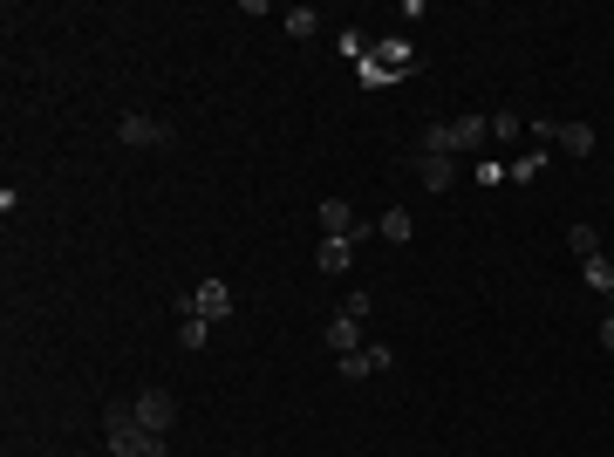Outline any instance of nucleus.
Returning <instances> with one entry per match:
<instances>
[{
	"label": "nucleus",
	"instance_id": "nucleus-4",
	"mask_svg": "<svg viewBox=\"0 0 614 457\" xmlns=\"http://www.w3.org/2000/svg\"><path fill=\"white\" fill-rule=\"evenodd\" d=\"M342 362V382H369V376H383V369H396V348H355V355H335Z\"/></svg>",
	"mask_w": 614,
	"mask_h": 457
},
{
	"label": "nucleus",
	"instance_id": "nucleus-5",
	"mask_svg": "<svg viewBox=\"0 0 614 457\" xmlns=\"http://www.w3.org/2000/svg\"><path fill=\"white\" fill-rule=\"evenodd\" d=\"M492 144V116H451V157H471Z\"/></svg>",
	"mask_w": 614,
	"mask_h": 457
},
{
	"label": "nucleus",
	"instance_id": "nucleus-19",
	"mask_svg": "<svg viewBox=\"0 0 614 457\" xmlns=\"http://www.w3.org/2000/svg\"><path fill=\"white\" fill-rule=\"evenodd\" d=\"M314 28H321V14H314V7H287V35H294V41H307Z\"/></svg>",
	"mask_w": 614,
	"mask_h": 457
},
{
	"label": "nucleus",
	"instance_id": "nucleus-12",
	"mask_svg": "<svg viewBox=\"0 0 614 457\" xmlns=\"http://www.w3.org/2000/svg\"><path fill=\"white\" fill-rule=\"evenodd\" d=\"M410 232H417V226H410V212H403V205H389L383 219H376V239H389V246H410Z\"/></svg>",
	"mask_w": 614,
	"mask_h": 457
},
{
	"label": "nucleus",
	"instance_id": "nucleus-10",
	"mask_svg": "<svg viewBox=\"0 0 614 457\" xmlns=\"http://www.w3.org/2000/svg\"><path fill=\"white\" fill-rule=\"evenodd\" d=\"M553 151H567V157H594V123H560V130H553Z\"/></svg>",
	"mask_w": 614,
	"mask_h": 457
},
{
	"label": "nucleus",
	"instance_id": "nucleus-23",
	"mask_svg": "<svg viewBox=\"0 0 614 457\" xmlns=\"http://www.w3.org/2000/svg\"><path fill=\"white\" fill-rule=\"evenodd\" d=\"M157 457H164V451H157Z\"/></svg>",
	"mask_w": 614,
	"mask_h": 457
},
{
	"label": "nucleus",
	"instance_id": "nucleus-1",
	"mask_svg": "<svg viewBox=\"0 0 614 457\" xmlns=\"http://www.w3.org/2000/svg\"><path fill=\"white\" fill-rule=\"evenodd\" d=\"M103 444H110V457H157L164 451V437H151L137 423V403H110L103 410Z\"/></svg>",
	"mask_w": 614,
	"mask_h": 457
},
{
	"label": "nucleus",
	"instance_id": "nucleus-11",
	"mask_svg": "<svg viewBox=\"0 0 614 457\" xmlns=\"http://www.w3.org/2000/svg\"><path fill=\"white\" fill-rule=\"evenodd\" d=\"M314 267H321V273H348V267H355V239H321Z\"/></svg>",
	"mask_w": 614,
	"mask_h": 457
},
{
	"label": "nucleus",
	"instance_id": "nucleus-2",
	"mask_svg": "<svg viewBox=\"0 0 614 457\" xmlns=\"http://www.w3.org/2000/svg\"><path fill=\"white\" fill-rule=\"evenodd\" d=\"M178 314H205V321H226V314H232V287H226V280H198L192 294H178Z\"/></svg>",
	"mask_w": 614,
	"mask_h": 457
},
{
	"label": "nucleus",
	"instance_id": "nucleus-20",
	"mask_svg": "<svg viewBox=\"0 0 614 457\" xmlns=\"http://www.w3.org/2000/svg\"><path fill=\"white\" fill-rule=\"evenodd\" d=\"M492 137H499V144H519V137H526V123H519L512 110H499V116H492Z\"/></svg>",
	"mask_w": 614,
	"mask_h": 457
},
{
	"label": "nucleus",
	"instance_id": "nucleus-17",
	"mask_svg": "<svg viewBox=\"0 0 614 457\" xmlns=\"http://www.w3.org/2000/svg\"><path fill=\"white\" fill-rule=\"evenodd\" d=\"M580 280H587L594 294H614V260H580Z\"/></svg>",
	"mask_w": 614,
	"mask_h": 457
},
{
	"label": "nucleus",
	"instance_id": "nucleus-18",
	"mask_svg": "<svg viewBox=\"0 0 614 457\" xmlns=\"http://www.w3.org/2000/svg\"><path fill=\"white\" fill-rule=\"evenodd\" d=\"M205 335H212L205 314H178V342H185V348H205Z\"/></svg>",
	"mask_w": 614,
	"mask_h": 457
},
{
	"label": "nucleus",
	"instance_id": "nucleus-14",
	"mask_svg": "<svg viewBox=\"0 0 614 457\" xmlns=\"http://www.w3.org/2000/svg\"><path fill=\"white\" fill-rule=\"evenodd\" d=\"M567 246H574V260H601V232L587 226V219H580V226H567Z\"/></svg>",
	"mask_w": 614,
	"mask_h": 457
},
{
	"label": "nucleus",
	"instance_id": "nucleus-3",
	"mask_svg": "<svg viewBox=\"0 0 614 457\" xmlns=\"http://www.w3.org/2000/svg\"><path fill=\"white\" fill-rule=\"evenodd\" d=\"M130 403H137V423H144L151 437H164V430L178 423V396H171V389H144V396H130Z\"/></svg>",
	"mask_w": 614,
	"mask_h": 457
},
{
	"label": "nucleus",
	"instance_id": "nucleus-9",
	"mask_svg": "<svg viewBox=\"0 0 614 457\" xmlns=\"http://www.w3.org/2000/svg\"><path fill=\"white\" fill-rule=\"evenodd\" d=\"M355 226H362V219H355L348 198H321V232H328V239H355Z\"/></svg>",
	"mask_w": 614,
	"mask_h": 457
},
{
	"label": "nucleus",
	"instance_id": "nucleus-21",
	"mask_svg": "<svg viewBox=\"0 0 614 457\" xmlns=\"http://www.w3.org/2000/svg\"><path fill=\"white\" fill-rule=\"evenodd\" d=\"M342 314H348V321H369L376 301H369V294H342Z\"/></svg>",
	"mask_w": 614,
	"mask_h": 457
},
{
	"label": "nucleus",
	"instance_id": "nucleus-8",
	"mask_svg": "<svg viewBox=\"0 0 614 457\" xmlns=\"http://www.w3.org/2000/svg\"><path fill=\"white\" fill-rule=\"evenodd\" d=\"M410 171L423 178V191H451L458 185V157H417L410 151Z\"/></svg>",
	"mask_w": 614,
	"mask_h": 457
},
{
	"label": "nucleus",
	"instance_id": "nucleus-6",
	"mask_svg": "<svg viewBox=\"0 0 614 457\" xmlns=\"http://www.w3.org/2000/svg\"><path fill=\"white\" fill-rule=\"evenodd\" d=\"M116 137H123L130 151H157V144H164V123H157V116H144V110H130L123 123H116Z\"/></svg>",
	"mask_w": 614,
	"mask_h": 457
},
{
	"label": "nucleus",
	"instance_id": "nucleus-16",
	"mask_svg": "<svg viewBox=\"0 0 614 457\" xmlns=\"http://www.w3.org/2000/svg\"><path fill=\"white\" fill-rule=\"evenodd\" d=\"M355 82H362V89H389V82H403V76H389L376 55H362V62H355Z\"/></svg>",
	"mask_w": 614,
	"mask_h": 457
},
{
	"label": "nucleus",
	"instance_id": "nucleus-13",
	"mask_svg": "<svg viewBox=\"0 0 614 457\" xmlns=\"http://www.w3.org/2000/svg\"><path fill=\"white\" fill-rule=\"evenodd\" d=\"M328 348H335V355H355V348H362V321L335 314V321H328Z\"/></svg>",
	"mask_w": 614,
	"mask_h": 457
},
{
	"label": "nucleus",
	"instance_id": "nucleus-7",
	"mask_svg": "<svg viewBox=\"0 0 614 457\" xmlns=\"http://www.w3.org/2000/svg\"><path fill=\"white\" fill-rule=\"evenodd\" d=\"M369 55L383 62L389 76H410V69H417V48H410L403 35H383V41H369Z\"/></svg>",
	"mask_w": 614,
	"mask_h": 457
},
{
	"label": "nucleus",
	"instance_id": "nucleus-15",
	"mask_svg": "<svg viewBox=\"0 0 614 457\" xmlns=\"http://www.w3.org/2000/svg\"><path fill=\"white\" fill-rule=\"evenodd\" d=\"M539 171H546V151H539V144H533V151H519V157H512V185H533Z\"/></svg>",
	"mask_w": 614,
	"mask_h": 457
},
{
	"label": "nucleus",
	"instance_id": "nucleus-22",
	"mask_svg": "<svg viewBox=\"0 0 614 457\" xmlns=\"http://www.w3.org/2000/svg\"><path fill=\"white\" fill-rule=\"evenodd\" d=\"M601 348H608V355H614V314H608V321H601Z\"/></svg>",
	"mask_w": 614,
	"mask_h": 457
}]
</instances>
